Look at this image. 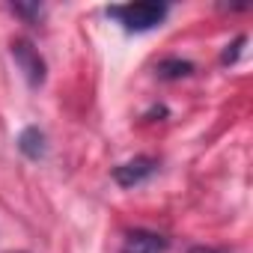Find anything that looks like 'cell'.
I'll use <instances>...</instances> for the list:
<instances>
[{"label": "cell", "mask_w": 253, "mask_h": 253, "mask_svg": "<svg viewBox=\"0 0 253 253\" xmlns=\"http://www.w3.org/2000/svg\"><path fill=\"white\" fill-rule=\"evenodd\" d=\"M12 12L21 15V18H27V21H39L42 12H45V6L42 3H12Z\"/></svg>", "instance_id": "52a82bcc"}, {"label": "cell", "mask_w": 253, "mask_h": 253, "mask_svg": "<svg viewBox=\"0 0 253 253\" xmlns=\"http://www.w3.org/2000/svg\"><path fill=\"white\" fill-rule=\"evenodd\" d=\"M18 149H21V155L30 158V161L45 158V152H48V137H45V131L36 128V125H27V128L18 134Z\"/></svg>", "instance_id": "5b68a950"}, {"label": "cell", "mask_w": 253, "mask_h": 253, "mask_svg": "<svg viewBox=\"0 0 253 253\" xmlns=\"http://www.w3.org/2000/svg\"><path fill=\"white\" fill-rule=\"evenodd\" d=\"M244 42H247V39H244V36H238L232 45H226V51H223V57H220V60H223V63H235V60H238V54H241V45H244Z\"/></svg>", "instance_id": "ba28073f"}, {"label": "cell", "mask_w": 253, "mask_h": 253, "mask_svg": "<svg viewBox=\"0 0 253 253\" xmlns=\"http://www.w3.org/2000/svg\"><path fill=\"white\" fill-rule=\"evenodd\" d=\"M170 6L167 3H155V0H137V3H116L107 6V15L122 24L128 33H146L152 27H158L167 18Z\"/></svg>", "instance_id": "6da1fadb"}, {"label": "cell", "mask_w": 253, "mask_h": 253, "mask_svg": "<svg viewBox=\"0 0 253 253\" xmlns=\"http://www.w3.org/2000/svg\"><path fill=\"white\" fill-rule=\"evenodd\" d=\"M194 72V63L188 60H179V57H170V60H161L158 63V75L167 78V81H176V78H185Z\"/></svg>", "instance_id": "8992f818"}, {"label": "cell", "mask_w": 253, "mask_h": 253, "mask_svg": "<svg viewBox=\"0 0 253 253\" xmlns=\"http://www.w3.org/2000/svg\"><path fill=\"white\" fill-rule=\"evenodd\" d=\"M9 51H12V60H15V66L21 69L24 81H27L30 86H42V81H45V60H42L39 48H33L30 39L18 36V39H12Z\"/></svg>", "instance_id": "7a4b0ae2"}, {"label": "cell", "mask_w": 253, "mask_h": 253, "mask_svg": "<svg viewBox=\"0 0 253 253\" xmlns=\"http://www.w3.org/2000/svg\"><path fill=\"white\" fill-rule=\"evenodd\" d=\"M167 244H170V241H167L161 232H152V229H131L128 235L122 238L119 253H164Z\"/></svg>", "instance_id": "277c9868"}, {"label": "cell", "mask_w": 253, "mask_h": 253, "mask_svg": "<svg viewBox=\"0 0 253 253\" xmlns=\"http://www.w3.org/2000/svg\"><path fill=\"white\" fill-rule=\"evenodd\" d=\"M155 173H158V161L149 155H137V158H128L119 167H113V182L119 188H137V185L149 182Z\"/></svg>", "instance_id": "3957f363"}]
</instances>
